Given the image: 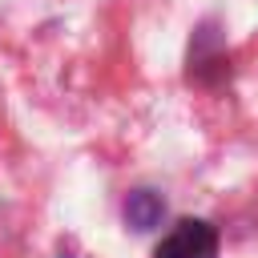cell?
<instances>
[{"label":"cell","mask_w":258,"mask_h":258,"mask_svg":"<svg viewBox=\"0 0 258 258\" xmlns=\"http://www.w3.org/2000/svg\"><path fill=\"white\" fill-rule=\"evenodd\" d=\"M153 258H218V230L206 218H181L157 242Z\"/></svg>","instance_id":"6da1fadb"},{"label":"cell","mask_w":258,"mask_h":258,"mask_svg":"<svg viewBox=\"0 0 258 258\" xmlns=\"http://www.w3.org/2000/svg\"><path fill=\"white\" fill-rule=\"evenodd\" d=\"M161 210H165L161 198L149 194V189H137V194L125 198V218H129L133 230H153V226L161 222Z\"/></svg>","instance_id":"7a4b0ae2"}]
</instances>
